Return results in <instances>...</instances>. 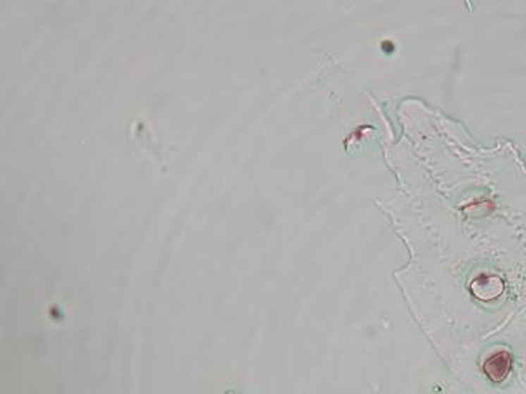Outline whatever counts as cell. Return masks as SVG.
Listing matches in <instances>:
<instances>
[{
  "label": "cell",
  "mask_w": 526,
  "mask_h": 394,
  "mask_svg": "<svg viewBox=\"0 0 526 394\" xmlns=\"http://www.w3.org/2000/svg\"><path fill=\"white\" fill-rule=\"evenodd\" d=\"M510 364H512L510 353L502 350V352L490 355V357L485 360L484 369L490 379H494V381H502L510 371Z\"/></svg>",
  "instance_id": "1"
}]
</instances>
